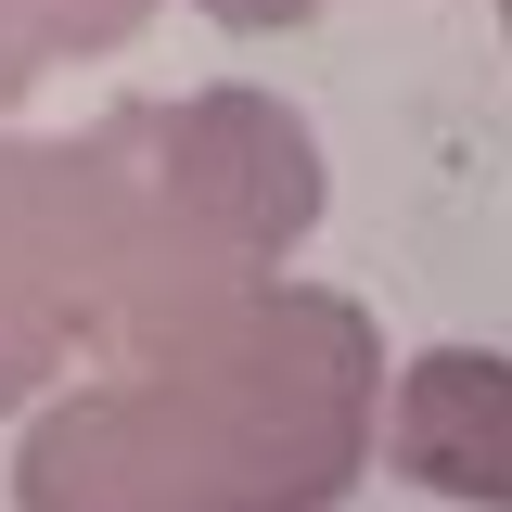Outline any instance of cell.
<instances>
[{"mask_svg":"<svg viewBox=\"0 0 512 512\" xmlns=\"http://www.w3.org/2000/svg\"><path fill=\"white\" fill-rule=\"evenodd\" d=\"M397 474L512 512V359H474V346L410 359L397 372Z\"/></svg>","mask_w":512,"mask_h":512,"instance_id":"6da1fadb","label":"cell"}]
</instances>
